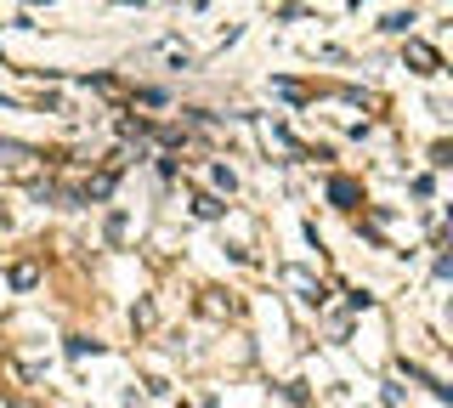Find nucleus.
Listing matches in <instances>:
<instances>
[{"label": "nucleus", "instance_id": "nucleus-1", "mask_svg": "<svg viewBox=\"0 0 453 408\" xmlns=\"http://www.w3.org/2000/svg\"><path fill=\"white\" fill-rule=\"evenodd\" d=\"M289 284L301 289V301H306V306H323V301H329V289H323V284H311L301 266H289Z\"/></svg>", "mask_w": 453, "mask_h": 408}, {"label": "nucleus", "instance_id": "nucleus-2", "mask_svg": "<svg viewBox=\"0 0 453 408\" xmlns=\"http://www.w3.org/2000/svg\"><path fill=\"white\" fill-rule=\"evenodd\" d=\"M408 63H414L419 74H436V51H431V46H419V40L408 46Z\"/></svg>", "mask_w": 453, "mask_h": 408}, {"label": "nucleus", "instance_id": "nucleus-3", "mask_svg": "<svg viewBox=\"0 0 453 408\" xmlns=\"http://www.w3.org/2000/svg\"><path fill=\"white\" fill-rule=\"evenodd\" d=\"M329 193H334V204H357V188H351V181H329Z\"/></svg>", "mask_w": 453, "mask_h": 408}, {"label": "nucleus", "instance_id": "nucleus-4", "mask_svg": "<svg viewBox=\"0 0 453 408\" xmlns=\"http://www.w3.org/2000/svg\"><path fill=\"white\" fill-rule=\"evenodd\" d=\"M193 210H198L204 221H216V216H221V199H210V193H198V199H193Z\"/></svg>", "mask_w": 453, "mask_h": 408}]
</instances>
